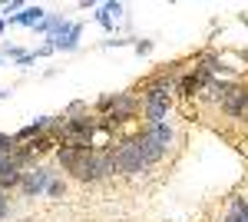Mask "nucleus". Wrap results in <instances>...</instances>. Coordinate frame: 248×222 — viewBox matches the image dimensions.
I'll list each match as a JSON object with an SVG mask.
<instances>
[{
	"label": "nucleus",
	"instance_id": "1",
	"mask_svg": "<svg viewBox=\"0 0 248 222\" xmlns=\"http://www.w3.org/2000/svg\"><path fill=\"white\" fill-rule=\"evenodd\" d=\"M179 76H182V63H166V70L153 73L142 83V120L146 123H166V116L175 106V86H179Z\"/></svg>",
	"mask_w": 248,
	"mask_h": 222
},
{
	"label": "nucleus",
	"instance_id": "2",
	"mask_svg": "<svg viewBox=\"0 0 248 222\" xmlns=\"http://www.w3.org/2000/svg\"><path fill=\"white\" fill-rule=\"evenodd\" d=\"M136 139H139V146H142L146 163L155 166V163L166 159L169 149L175 146V126H172L169 120H166V123H142V130L136 133Z\"/></svg>",
	"mask_w": 248,
	"mask_h": 222
},
{
	"label": "nucleus",
	"instance_id": "3",
	"mask_svg": "<svg viewBox=\"0 0 248 222\" xmlns=\"http://www.w3.org/2000/svg\"><path fill=\"white\" fill-rule=\"evenodd\" d=\"M113 169L119 172V176H142L146 169H149V163H146V156H142V146H139V139L133 136H126V139H116L113 143Z\"/></svg>",
	"mask_w": 248,
	"mask_h": 222
},
{
	"label": "nucleus",
	"instance_id": "4",
	"mask_svg": "<svg viewBox=\"0 0 248 222\" xmlns=\"http://www.w3.org/2000/svg\"><path fill=\"white\" fill-rule=\"evenodd\" d=\"M109 176H116L113 153H109V149H90V153L83 156L79 169L73 172V179H79V183H106Z\"/></svg>",
	"mask_w": 248,
	"mask_h": 222
},
{
	"label": "nucleus",
	"instance_id": "5",
	"mask_svg": "<svg viewBox=\"0 0 248 222\" xmlns=\"http://www.w3.org/2000/svg\"><path fill=\"white\" fill-rule=\"evenodd\" d=\"M218 110H222V116H229V120H248V83L245 80L232 83L229 93L218 103Z\"/></svg>",
	"mask_w": 248,
	"mask_h": 222
},
{
	"label": "nucleus",
	"instance_id": "6",
	"mask_svg": "<svg viewBox=\"0 0 248 222\" xmlns=\"http://www.w3.org/2000/svg\"><path fill=\"white\" fill-rule=\"evenodd\" d=\"M57 179V172L50 166H33V169H23V183H20V192L27 199H37V196H46L50 183Z\"/></svg>",
	"mask_w": 248,
	"mask_h": 222
},
{
	"label": "nucleus",
	"instance_id": "7",
	"mask_svg": "<svg viewBox=\"0 0 248 222\" xmlns=\"http://www.w3.org/2000/svg\"><path fill=\"white\" fill-rule=\"evenodd\" d=\"M212 80V73L205 70V67H192L189 73L179 76V86H175V96H182V100H195L199 93H202V86Z\"/></svg>",
	"mask_w": 248,
	"mask_h": 222
},
{
	"label": "nucleus",
	"instance_id": "8",
	"mask_svg": "<svg viewBox=\"0 0 248 222\" xmlns=\"http://www.w3.org/2000/svg\"><path fill=\"white\" fill-rule=\"evenodd\" d=\"M139 110H142V100H139L136 93H116V106H113V113H109L106 120L119 130V126H123V123H129Z\"/></svg>",
	"mask_w": 248,
	"mask_h": 222
},
{
	"label": "nucleus",
	"instance_id": "9",
	"mask_svg": "<svg viewBox=\"0 0 248 222\" xmlns=\"http://www.w3.org/2000/svg\"><path fill=\"white\" fill-rule=\"evenodd\" d=\"M79 37H83V23H79V20H70L60 34L46 37V43H53L57 53H73V50L79 47Z\"/></svg>",
	"mask_w": 248,
	"mask_h": 222
},
{
	"label": "nucleus",
	"instance_id": "10",
	"mask_svg": "<svg viewBox=\"0 0 248 222\" xmlns=\"http://www.w3.org/2000/svg\"><path fill=\"white\" fill-rule=\"evenodd\" d=\"M40 20H46V10H43L40 3H27V7L20 10L17 17H10L7 23H10V27H30V30H33Z\"/></svg>",
	"mask_w": 248,
	"mask_h": 222
},
{
	"label": "nucleus",
	"instance_id": "11",
	"mask_svg": "<svg viewBox=\"0 0 248 222\" xmlns=\"http://www.w3.org/2000/svg\"><path fill=\"white\" fill-rule=\"evenodd\" d=\"M229 86H232V80H218V76H212L209 83L202 86V93H199V103H222V96L229 93Z\"/></svg>",
	"mask_w": 248,
	"mask_h": 222
},
{
	"label": "nucleus",
	"instance_id": "12",
	"mask_svg": "<svg viewBox=\"0 0 248 222\" xmlns=\"http://www.w3.org/2000/svg\"><path fill=\"white\" fill-rule=\"evenodd\" d=\"M70 20L63 17V14H46V20H40L37 27H33V34H40V37H53V34H60L63 27H66Z\"/></svg>",
	"mask_w": 248,
	"mask_h": 222
},
{
	"label": "nucleus",
	"instance_id": "13",
	"mask_svg": "<svg viewBox=\"0 0 248 222\" xmlns=\"http://www.w3.org/2000/svg\"><path fill=\"white\" fill-rule=\"evenodd\" d=\"M222 222H248V199L245 196H235L229 203V212L222 216Z\"/></svg>",
	"mask_w": 248,
	"mask_h": 222
},
{
	"label": "nucleus",
	"instance_id": "14",
	"mask_svg": "<svg viewBox=\"0 0 248 222\" xmlns=\"http://www.w3.org/2000/svg\"><path fill=\"white\" fill-rule=\"evenodd\" d=\"M93 20H96V23H99V27H103V30H106V34H116V20L109 17V10H106V7H103V3H99V7H96Z\"/></svg>",
	"mask_w": 248,
	"mask_h": 222
},
{
	"label": "nucleus",
	"instance_id": "15",
	"mask_svg": "<svg viewBox=\"0 0 248 222\" xmlns=\"http://www.w3.org/2000/svg\"><path fill=\"white\" fill-rule=\"evenodd\" d=\"M113 106H116V93L99 96V100H96V116H99V113H106V116H109V113H113Z\"/></svg>",
	"mask_w": 248,
	"mask_h": 222
},
{
	"label": "nucleus",
	"instance_id": "16",
	"mask_svg": "<svg viewBox=\"0 0 248 222\" xmlns=\"http://www.w3.org/2000/svg\"><path fill=\"white\" fill-rule=\"evenodd\" d=\"M46 196H50V199H60V196H66V179H53V183H50V189H46Z\"/></svg>",
	"mask_w": 248,
	"mask_h": 222
},
{
	"label": "nucleus",
	"instance_id": "17",
	"mask_svg": "<svg viewBox=\"0 0 248 222\" xmlns=\"http://www.w3.org/2000/svg\"><path fill=\"white\" fill-rule=\"evenodd\" d=\"M14 149H17V143H14V136L0 133V156H14Z\"/></svg>",
	"mask_w": 248,
	"mask_h": 222
},
{
	"label": "nucleus",
	"instance_id": "18",
	"mask_svg": "<svg viewBox=\"0 0 248 222\" xmlns=\"http://www.w3.org/2000/svg\"><path fill=\"white\" fill-rule=\"evenodd\" d=\"M0 53H3V56H10V60L17 63V60H20L23 53H27V50H23V47H17V43H3V50H0Z\"/></svg>",
	"mask_w": 248,
	"mask_h": 222
},
{
	"label": "nucleus",
	"instance_id": "19",
	"mask_svg": "<svg viewBox=\"0 0 248 222\" xmlns=\"http://www.w3.org/2000/svg\"><path fill=\"white\" fill-rule=\"evenodd\" d=\"M153 47H155L153 40H136V43H133V50L139 56H149V53H153Z\"/></svg>",
	"mask_w": 248,
	"mask_h": 222
},
{
	"label": "nucleus",
	"instance_id": "20",
	"mask_svg": "<svg viewBox=\"0 0 248 222\" xmlns=\"http://www.w3.org/2000/svg\"><path fill=\"white\" fill-rule=\"evenodd\" d=\"M83 110H86V103H83V100H73V103L66 106V113H63V116H83Z\"/></svg>",
	"mask_w": 248,
	"mask_h": 222
},
{
	"label": "nucleus",
	"instance_id": "21",
	"mask_svg": "<svg viewBox=\"0 0 248 222\" xmlns=\"http://www.w3.org/2000/svg\"><path fill=\"white\" fill-rule=\"evenodd\" d=\"M53 53H57V50H53V43H40L37 50H33V56H37V60H40V56H53Z\"/></svg>",
	"mask_w": 248,
	"mask_h": 222
},
{
	"label": "nucleus",
	"instance_id": "22",
	"mask_svg": "<svg viewBox=\"0 0 248 222\" xmlns=\"http://www.w3.org/2000/svg\"><path fill=\"white\" fill-rule=\"evenodd\" d=\"M10 216V199H7V192H0V222Z\"/></svg>",
	"mask_w": 248,
	"mask_h": 222
},
{
	"label": "nucleus",
	"instance_id": "23",
	"mask_svg": "<svg viewBox=\"0 0 248 222\" xmlns=\"http://www.w3.org/2000/svg\"><path fill=\"white\" fill-rule=\"evenodd\" d=\"M33 60H37V56H33V50H27V53H23V56L17 60V67H30Z\"/></svg>",
	"mask_w": 248,
	"mask_h": 222
},
{
	"label": "nucleus",
	"instance_id": "24",
	"mask_svg": "<svg viewBox=\"0 0 248 222\" xmlns=\"http://www.w3.org/2000/svg\"><path fill=\"white\" fill-rule=\"evenodd\" d=\"M238 20H242V23H245V27H248V14H238Z\"/></svg>",
	"mask_w": 248,
	"mask_h": 222
},
{
	"label": "nucleus",
	"instance_id": "25",
	"mask_svg": "<svg viewBox=\"0 0 248 222\" xmlns=\"http://www.w3.org/2000/svg\"><path fill=\"white\" fill-rule=\"evenodd\" d=\"M3 30H7V20H3V17H0V34H3Z\"/></svg>",
	"mask_w": 248,
	"mask_h": 222
}]
</instances>
